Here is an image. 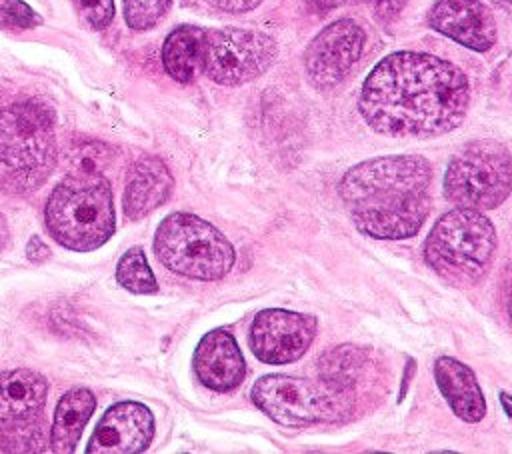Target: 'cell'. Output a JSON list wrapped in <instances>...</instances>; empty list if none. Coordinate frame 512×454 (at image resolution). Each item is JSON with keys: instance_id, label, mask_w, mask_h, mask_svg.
<instances>
[{"instance_id": "obj_17", "label": "cell", "mask_w": 512, "mask_h": 454, "mask_svg": "<svg viewBox=\"0 0 512 454\" xmlns=\"http://www.w3.org/2000/svg\"><path fill=\"white\" fill-rule=\"evenodd\" d=\"M174 178L168 166L156 156H142L134 162L126 192H124V212L130 220H138L158 206H162L172 194Z\"/></svg>"}, {"instance_id": "obj_7", "label": "cell", "mask_w": 512, "mask_h": 454, "mask_svg": "<svg viewBox=\"0 0 512 454\" xmlns=\"http://www.w3.org/2000/svg\"><path fill=\"white\" fill-rule=\"evenodd\" d=\"M444 198L460 208L492 210L512 192V154L496 140L464 144L448 162Z\"/></svg>"}, {"instance_id": "obj_9", "label": "cell", "mask_w": 512, "mask_h": 454, "mask_svg": "<svg viewBox=\"0 0 512 454\" xmlns=\"http://www.w3.org/2000/svg\"><path fill=\"white\" fill-rule=\"evenodd\" d=\"M278 58L276 40L260 30H204L200 70L216 84L240 86L260 78Z\"/></svg>"}, {"instance_id": "obj_12", "label": "cell", "mask_w": 512, "mask_h": 454, "mask_svg": "<svg viewBox=\"0 0 512 454\" xmlns=\"http://www.w3.org/2000/svg\"><path fill=\"white\" fill-rule=\"evenodd\" d=\"M426 22L432 30L474 52H488L498 38L496 20L480 0H434Z\"/></svg>"}, {"instance_id": "obj_10", "label": "cell", "mask_w": 512, "mask_h": 454, "mask_svg": "<svg viewBox=\"0 0 512 454\" xmlns=\"http://www.w3.org/2000/svg\"><path fill=\"white\" fill-rule=\"evenodd\" d=\"M364 44L366 32L352 18H338L324 26L304 50L308 82L320 92L338 86L360 60Z\"/></svg>"}, {"instance_id": "obj_26", "label": "cell", "mask_w": 512, "mask_h": 454, "mask_svg": "<svg viewBox=\"0 0 512 454\" xmlns=\"http://www.w3.org/2000/svg\"><path fill=\"white\" fill-rule=\"evenodd\" d=\"M344 2H350V4H368L374 14L382 20H392L396 18L402 8L406 6L408 0H344Z\"/></svg>"}, {"instance_id": "obj_6", "label": "cell", "mask_w": 512, "mask_h": 454, "mask_svg": "<svg viewBox=\"0 0 512 454\" xmlns=\"http://www.w3.org/2000/svg\"><path fill=\"white\" fill-rule=\"evenodd\" d=\"M154 252L168 270L206 282L224 278L236 262L232 242L216 226L190 212H174L160 222Z\"/></svg>"}, {"instance_id": "obj_2", "label": "cell", "mask_w": 512, "mask_h": 454, "mask_svg": "<svg viewBox=\"0 0 512 454\" xmlns=\"http://www.w3.org/2000/svg\"><path fill=\"white\" fill-rule=\"evenodd\" d=\"M432 164L418 154L378 156L354 164L338 182V196L354 228L376 240H406L430 214Z\"/></svg>"}, {"instance_id": "obj_30", "label": "cell", "mask_w": 512, "mask_h": 454, "mask_svg": "<svg viewBox=\"0 0 512 454\" xmlns=\"http://www.w3.org/2000/svg\"><path fill=\"white\" fill-rule=\"evenodd\" d=\"M498 400H500V404H502V408H504L506 416L512 420V394H508V392H500V394H498Z\"/></svg>"}, {"instance_id": "obj_28", "label": "cell", "mask_w": 512, "mask_h": 454, "mask_svg": "<svg viewBox=\"0 0 512 454\" xmlns=\"http://www.w3.org/2000/svg\"><path fill=\"white\" fill-rule=\"evenodd\" d=\"M26 256H28V260H32V262H44V260L50 256V250H48V246L42 242L40 236H32V238L28 240V246H26Z\"/></svg>"}, {"instance_id": "obj_16", "label": "cell", "mask_w": 512, "mask_h": 454, "mask_svg": "<svg viewBox=\"0 0 512 454\" xmlns=\"http://www.w3.org/2000/svg\"><path fill=\"white\" fill-rule=\"evenodd\" d=\"M48 396L42 374L16 368L0 372V428L32 422Z\"/></svg>"}, {"instance_id": "obj_15", "label": "cell", "mask_w": 512, "mask_h": 454, "mask_svg": "<svg viewBox=\"0 0 512 454\" xmlns=\"http://www.w3.org/2000/svg\"><path fill=\"white\" fill-rule=\"evenodd\" d=\"M434 380L450 410L464 422L476 424L486 416V400L472 368L452 356L434 362Z\"/></svg>"}, {"instance_id": "obj_27", "label": "cell", "mask_w": 512, "mask_h": 454, "mask_svg": "<svg viewBox=\"0 0 512 454\" xmlns=\"http://www.w3.org/2000/svg\"><path fill=\"white\" fill-rule=\"evenodd\" d=\"M206 2L218 10L242 14V12H250V10L258 8L264 0H206Z\"/></svg>"}, {"instance_id": "obj_13", "label": "cell", "mask_w": 512, "mask_h": 454, "mask_svg": "<svg viewBox=\"0 0 512 454\" xmlns=\"http://www.w3.org/2000/svg\"><path fill=\"white\" fill-rule=\"evenodd\" d=\"M154 416L140 402H118L106 410L88 442V454H136L150 446Z\"/></svg>"}, {"instance_id": "obj_5", "label": "cell", "mask_w": 512, "mask_h": 454, "mask_svg": "<svg viewBox=\"0 0 512 454\" xmlns=\"http://www.w3.org/2000/svg\"><path fill=\"white\" fill-rule=\"evenodd\" d=\"M250 400L272 422L286 428L334 424L354 412V390H334L324 382L292 374H266L250 390Z\"/></svg>"}, {"instance_id": "obj_23", "label": "cell", "mask_w": 512, "mask_h": 454, "mask_svg": "<svg viewBox=\"0 0 512 454\" xmlns=\"http://www.w3.org/2000/svg\"><path fill=\"white\" fill-rule=\"evenodd\" d=\"M42 24V18L24 0H0V26L8 30H30Z\"/></svg>"}, {"instance_id": "obj_32", "label": "cell", "mask_w": 512, "mask_h": 454, "mask_svg": "<svg viewBox=\"0 0 512 454\" xmlns=\"http://www.w3.org/2000/svg\"><path fill=\"white\" fill-rule=\"evenodd\" d=\"M6 244H8V226L4 216L0 214V252L6 248Z\"/></svg>"}, {"instance_id": "obj_14", "label": "cell", "mask_w": 512, "mask_h": 454, "mask_svg": "<svg viewBox=\"0 0 512 454\" xmlns=\"http://www.w3.org/2000/svg\"><path fill=\"white\" fill-rule=\"evenodd\" d=\"M196 378L214 392L238 388L246 376V360L232 332L216 328L206 332L192 356Z\"/></svg>"}, {"instance_id": "obj_8", "label": "cell", "mask_w": 512, "mask_h": 454, "mask_svg": "<svg viewBox=\"0 0 512 454\" xmlns=\"http://www.w3.org/2000/svg\"><path fill=\"white\" fill-rule=\"evenodd\" d=\"M54 162V120L42 104L18 102L0 110V166L18 174L26 186H36Z\"/></svg>"}, {"instance_id": "obj_22", "label": "cell", "mask_w": 512, "mask_h": 454, "mask_svg": "<svg viewBox=\"0 0 512 454\" xmlns=\"http://www.w3.org/2000/svg\"><path fill=\"white\" fill-rule=\"evenodd\" d=\"M172 0H124V18L132 30H148L168 12Z\"/></svg>"}, {"instance_id": "obj_4", "label": "cell", "mask_w": 512, "mask_h": 454, "mask_svg": "<svg viewBox=\"0 0 512 454\" xmlns=\"http://www.w3.org/2000/svg\"><path fill=\"white\" fill-rule=\"evenodd\" d=\"M44 220L50 236L64 248L88 252L114 234V204L104 176L76 172L50 194Z\"/></svg>"}, {"instance_id": "obj_3", "label": "cell", "mask_w": 512, "mask_h": 454, "mask_svg": "<svg viewBox=\"0 0 512 454\" xmlns=\"http://www.w3.org/2000/svg\"><path fill=\"white\" fill-rule=\"evenodd\" d=\"M496 252L492 220L474 208H452L430 228L422 254L426 264L450 286L478 284L490 270Z\"/></svg>"}, {"instance_id": "obj_31", "label": "cell", "mask_w": 512, "mask_h": 454, "mask_svg": "<svg viewBox=\"0 0 512 454\" xmlns=\"http://www.w3.org/2000/svg\"><path fill=\"white\" fill-rule=\"evenodd\" d=\"M506 310L512 318V268L508 272V280H506Z\"/></svg>"}, {"instance_id": "obj_24", "label": "cell", "mask_w": 512, "mask_h": 454, "mask_svg": "<svg viewBox=\"0 0 512 454\" xmlns=\"http://www.w3.org/2000/svg\"><path fill=\"white\" fill-rule=\"evenodd\" d=\"M78 16L94 30L106 28L114 18V0H72Z\"/></svg>"}, {"instance_id": "obj_21", "label": "cell", "mask_w": 512, "mask_h": 454, "mask_svg": "<svg viewBox=\"0 0 512 454\" xmlns=\"http://www.w3.org/2000/svg\"><path fill=\"white\" fill-rule=\"evenodd\" d=\"M116 280L122 288L134 294H152L158 290L156 278L148 266L144 250L134 246L122 254L116 266Z\"/></svg>"}, {"instance_id": "obj_33", "label": "cell", "mask_w": 512, "mask_h": 454, "mask_svg": "<svg viewBox=\"0 0 512 454\" xmlns=\"http://www.w3.org/2000/svg\"><path fill=\"white\" fill-rule=\"evenodd\" d=\"M494 8L504 10V12H512V0H488Z\"/></svg>"}, {"instance_id": "obj_11", "label": "cell", "mask_w": 512, "mask_h": 454, "mask_svg": "<svg viewBox=\"0 0 512 454\" xmlns=\"http://www.w3.org/2000/svg\"><path fill=\"white\" fill-rule=\"evenodd\" d=\"M318 322L312 314L292 312L284 308L260 310L248 332L252 354L264 364H290L306 354Z\"/></svg>"}, {"instance_id": "obj_19", "label": "cell", "mask_w": 512, "mask_h": 454, "mask_svg": "<svg viewBox=\"0 0 512 454\" xmlns=\"http://www.w3.org/2000/svg\"><path fill=\"white\" fill-rule=\"evenodd\" d=\"M204 30L198 26L182 24L174 28L162 46V64L170 78L180 84L194 80L202 62Z\"/></svg>"}, {"instance_id": "obj_29", "label": "cell", "mask_w": 512, "mask_h": 454, "mask_svg": "<svg viewBox=\"0 0 512 454\" xmlns=\"http://www.w3.org/2000/svg\"><path fill=\"white\" fill-rule=\"evenodd\" d=\"M306 2H308V6H310L312 10H316V12L330 10V8H334V6L338 4V0H306Z\"/></svg>"}, {"instance_id": "obj_25", "label": "cell", "mask_w": 512, "mask_h": 454, "mask_svg": "<svg viewBox=\"0 0 512 454\" xmlns=\"http://www.w3.org/2000/svg\"><path fill=\"white\" fill-rule=\"evenodd\" d=\"M72 160L76 162L78 172L100 174V170L110 160V148L104 146L102 142H84L76 148V152L72 154Z\"/></svg>"}, {"instance_id": "obj_18", "label": "cell", "mask_w": 512, "mask_h": 454, "mask_svg": "<svg viewBox=\"0 0 512 454\" xmlns=\"http://www.w3.org/2000/svg\"><path fill=\"white\" fill-rule=\"evenodd\" d=\"M96 408V396L88 388L68 390L54 412V422L50 430V450L56 454L74 452L82 428Z\"/></svg>"}, {"instance_id": "obj_1", "label": "cell", "mask_w": 512, "mask_h": 454, "mask_svg": "<svg viewBox=\"0 0 512 454\" xmlns=\"http://www.w3.org/2000/svg\"><path fill=\"white\" fill-rule=\"evenodd\" d=\"M470 96L466 74L450 60L400 50L370 70L360 88L358 112L378 134L434 138L464 122Z\"/></svg>"}, {"instance_id": "obj_20", "label": "cell", "mask_w": 512, "mask_h": 454, "mask_svg": "<svg viewBox=\"0 0 512 454\" xmlns=\"http://www.w3.org/2000/svg\"><path fill=\"white\" fill-rule=\"evenodd\" d=\"M366 364V352L354 344H338L320 354L318 380L334 390H354Z\"/></svg>"}]
</instances>
